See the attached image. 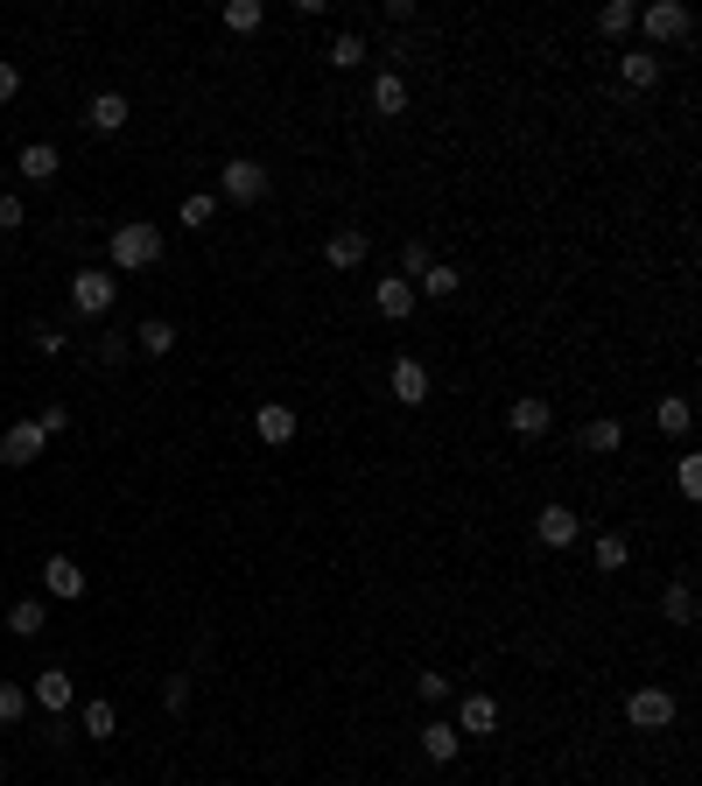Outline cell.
<instances>
[{
  "label": "cell",
  "instance_id": "cell-1",
  "mask_svg": "<svg viewBox=\"0 0 702 786\" xmlns=\"http://www.w3.org/2000/svg\"><path fill=\"white\" fill-rule=\"evenodd\" d=\"M162 260V232L155 226H113V267L119 274H141Z\"/></svg>",
  "mask_w": 702,
  "mask_h": 786
},
{
  "label": "cell",
  "instance_id": "cell-2",
  "mask_svg": "<svg viewBox=\"0 0 702 786\" xmlns=\"http://www.w3.org/2000/svg\"><path fill=\"white\" fill-rule=\"evenodd\" d=\"M113 302H119L113 274H99V267H78V274H71V309H78V317H113Z\"/></svg>",
  "mask_w": 702,
  "mask_h": 786
},
{
  "label": "cell",
  "instance_id": "cell-3",
  "mask_svg": "<svg viewBox=\"0 0 702 786\" xmlns=\"http://www.w3.org/2000/svg\"><path fill=\"white\" fill-rule=\"evenodd\" d=\"M633 28H647V42L661 50V42H681V36H689L695 14L681 8V0H653V8H639V22H633Z\"/></svg>",
  "mask_w": 702,
  "mask_h": 786
},
{
  "label": "cell",
  "instance_id": "cell-4",
  "mask_svg": "<svg viewBox=\"0 0 702 786\" xmlns=\"http://www.w3.org/2000/svg\"><path fill=\"white\" fill-rule=\"evenodd\" d=\"M675 695L667 688H633L625 695V723H633V731H667V723H675Z\"/></svg>",
  "mask_w": 702,
  "mask_h": 786
},
{
  "label": "cell",
  "instance_id": "cell-5",
  "mask_svg": "<svg viewBox=\"0 0 702 786\" xmlns=\"http://www.w3.org/2000/svg\"><path fill=\"white\" fill-rule=\"evenodd\" d=\"M218 183H226L232 204H260V197H267V169H260L253 155H232L226 169H218Z\"/></svg>",
  "mask_w": 702,
  "mask_h": 786
},
{
  "label": "cell",
  "instance_id": "cell-6",
  "mask_svg": "<svg viewBox=\"0 0 702 786\" xmlns=\"http://www.w3.org/2000/svg\"><path fill=\"white\" fill-rule=\"evenodd\" d=\"M386 394L400 400V408H422L429 394H436V379H429L422 359H394V373H386Z\"/></svg>",
  "mask_w": 702,
  "mask_h": 786
},
{
  "label": "cell",
  "instance_id": "cell-7",
  "mask_svg": "<svg viewBox=\"0 0 702 786\" xmlns=\"http://www.w3.org/2000/svg\"><path fill=\"white\" fill-rule=\"evenodd\" d=\"M499 731V703H492L485 688H471L464 703H457V737H492Z\"/></svg>",
  "mask_w": 702,
  "mask_h": 786
},
{
  "label": "cell",
  "instance_id": "cell-8",
  "mask_svg": "<svg viewBox=\"0 0 702 786\" xmlns=\"http://www.w3.org/2000/svg\"><path fill=\"white\" fill-rule=\"evenodd\" d=\"M42 450H50V436H42L36 422H14L8 436H0V464H14V471H22V464H36Z\"/></svg>",
  "mask_w": 702,
  "mask_h": 786
},
{
  "label": "cell",
  "instance_id": "cell-9",
  "mask_svg": "<svg viewBox=\"0 0 702 786\" xmlns=\"http://www.w3.org/2000/svg\"><path fill=\"white\" fill-rule=\"evenodd\" d=\"M534 533H541V547H570L584 533V520H576V506H541L534 513Z\"/></svg>",
  "mask_w": 702,
  "mask_h": 786
},
{
  "label": "cell",
  "instance_id": "cell-10",
  "mask_svg": "<svg viewBox=\"0 0 702 786\" xmlns=\"http://www.w3.org/2000/svg\"><path fill=\"white\" fill-rule=\"evenodd\" d=\"M506 422H513V436H527V442H534V436H548V428H556V408H548L541 394H520Z\"/></svg>",
  "mask_w": 702,
  "mask_h": 786
},
{
  "label": "cell",
  "instance_id": "cell-11",
  "mask_svg": "<svg viewBox=\"0 0 702 786\" xmlns=\"http://www.w3.org/2000/svg\"><path fill=\"white\" fill-rule=\"evenodd\" d=\"M253 436H260L267 450L295 442V408H281V400H260V414H253Z\"/></svg>",
  "mask_w": 702,
  "mask_h": 786
},
{
  "label": "cell",
  "instance_id": "cell-12",
  "mask_svg": "<svg viewBox=\"0 0 702 786\" xmlns=\"http://www.w3.org/2000/svg\"><path fill=\"white\" fill-rule=\"evenodd\" d=\"M366 232H358V226H337L331 232V240H323V267H337V274H345V267H358V260H366Z\"/></svg>",
  "mask_w": 702,
  "mask_h": 786
},
{
  "label": "cell",
  "instance_id": "cell-13",
  "mask_svg": "<svg viewBox=\"0 0 702 786\" xmlns=\"http://www.w3.org/2000/svg\"><path fill=\"white\" fill-rule=\"evenodd\" d=\"M28 703H42L50 717H64V709H78V688H71L64 667H50V674H36V695H28Z\"/></svg>",
  "mask_w": 702,
  "mask_h": 786
},
{
  "label": "cell",
  "instance_id": "cell-14",
  "mask_svg": "<svg viewBox=\"0 0 702 786\" xmlns=\"http://www.w3.org/2000/svg\"><path fill=\"white\" fill-rule=\"evenodd\" d=\"M127 120H133L127 92H99L92 106H85V127H92V133H119V127H127Z\"/></svg>",
  "mask_w": 702,
  "mask_h": 786
},
{
  "label": "cell",
  "instance_id": "cell-15",
  "mask_svg": "<svg viewBox=\"0 0 702 786\" xmlns=\"http://www.w3.org/2000/svg\"><path fill=\"white\" fill-rule=\"evenodd\" d=\"M42 590H50V597H85V569H78V562H71V555H50V562H42Z\"/></svg>",
  "mask_w": 702,
  "mask_h": 786
},
{
  "label": "cell",
  "instance_id": "cell-16",
  "mask_svg": "<svg viewBox=\"0 0 702 786\" xmlns=\"http://www.w3.org/2000/svg\"><path fill=\"white\" fill-rule=\"evenodd\" d=\"M372 113H380V120H400V113H408V78H400V70H380V78H372Z\"/></svg>",
  "mask_w": 702,
  "mask_h": 786
},
{
  "label": "cell",
  "instance_id": "cell-17",
  "mask_svg": "<svg viewBox=\"0 0 702 786\" xmlns=\"http://www.w3.org/2000/svg\"><path fill=\"white\" fill-rule=\"evenodd\" d=\"M372 302H380L386 323H408L414 317V281H380V288H372Z\"/></svg>",
  "mask_w": 702,
  "mask_h": 786
},
{
  "label": "cell",
  "instance_id": "cell-18",
  "mask_svg": "<svg viewBox=\"0 0 702 786\" xmlns=\"http://www.w3.org/2000/svg\"><path fill=\"white\" fill-rule=\"evenodd\" d=\"M618 78L633 85V92H647V85H661V50H633V56H618Z\"/></svg>",
  "mask_w": 702,
  "mask_h": 786
},
{
  "label": "cell",
  "instance_id": "cell-19",
  "mask_svg": "<svg viewBox=\"0 0 702 786\" xmlns=\"http://www.w3.org/2000/svg\"><path fill=\"white\" fill-rule=\"evenodd\" d=\"M14 169H22L28 183H50V176H56V147L50 141H28L22 155H14Z\"/></svg>",
  "mask_w": 702,
  "mask_h": 786
},
{
  "label": "cell",
  "instance_id": "cell-20",
  "mask_svg": "<svg viewBox=\"0 0 702 786\" xmlns=\"http://www.w3.org/2000/svg\"><path fill=\"white\" fill-rule=\"evenodd\" d=\"M133 345H141L148 359H169V351H176V323L169 317H148L141 331H133Z\"/></svg>",
  "mask_w": 702,
  "mask_h": 786
},
{
  "label": "cell",
  "instance_id": "cell-21",
  "mask_svg": "<svg viewBox=\"0 0 702 786\" xmlns=\"http://www.w3.org/2000/svg\"><path fill=\"white\" fill-rule=\"evenodd\" d=\"M689 422H695V408L681 394H661V408H653V428L661 436H689Z\"/></svg>",
  "mask_w": 702,
  "mask_h": 786
},
{
  "label": "cell",
  "instance_id": "cell-22",
  "mask_svg": "<svg viewBox=\"0 0 702 786\" xmlns=\"http://www.w3.org/2000/svg\"><path fill=\"white\" fill-rule=\"evenodd\" d=\"M78 731H85V737H99V745H106V737L119 731V717H113V703H106V695H92V703L78 709Z\"/></svg>",
  "mask_w": 702,
  "mask_h": 786
},
{
  "label": "cell",
  "instance_id": "cell-23",
  "mask_svg": "<svg viewBox=\"0 0 702 786\" xmlns=\"http://www.w3.org/2000/svg\"><path fill=\"white\" fill-rule=\"evenodd\" d=\"M422 751H429L436 765H450L457 751H464V737H457V723H429V731H422Z\"/></svg>",
  "mask_w": 702,
  "mask_h": 786
},
{
  "label": "cell",
  "instance_id": "cell-24",
  "mask_svg": "<svg viewBox=\"0 0 702 786\" xmlns=\"http://www.w3.org/2000/svg\"><path fill=\"white\" fill-rule=\"evenodd\" d=\"M50 626V618H42V604L36 597H22V604H8V632L14 640H36V632Z\"/></svg>",
  "mask_w": 702,
  "mask_h": 786
},
{
  "label": "cell",
  "instance_id": "cell-25",
  "mask_svg": "<svg viewBox=\"0 0 702 786\" xmlns=\"http://www.w3.org/2000/svg\"><path fill=\"white\" fill-rule=\"evenodd\" d=\"M457 288H464V274H457L450 260H436L422 281H414V295H436V302H443V295H457Z\"/></svg>",
  "mask_w": 702,
  "mask_h": 786
},
{
  "label": "cell",
  "instance_id": "cell-26",
  "mask_svg": "<svg viewBox=\"0 0 702 786\" xmlns=\"http://www.w3.org/2000/svg\"><path fill=\"white\" fill-rule=\"evenodd\" d=\"M661 618H667V626H695V590H689V583H667Z\"/></svg>",
  "mask_w": 702,
  "mask_h": 786
},
{
  "label": "cell",
  "instance_id": "cell-27",
  "mask_svg": "<svg viewBox=\"0 0 702 786\" xmlns=\"http://www.w3.org/2000/svg\"><path fill=\"white\" fill-rule=\"evenodd\" d=\"M625 562H633V541H625V533H597V569L618 576Z\"/></svg>",
  "mask_w": 702,
  "mask_h": 786
},
{
  "label": "cell",
  "instance_id": "cell-28",
  "mask_svg": "<svg viewBox=\"0 0 702 786\" xmlns=\"http://www.w3.org/2000/svg\"><path fill=\"white\" fill-rule=\"evenodd\" d=\"M260 22H267L260 0H226V28H232V36H253Z\"/></svg>",
  "mask_w": 702,
  "mask_h": 786
},
{
  "label": "cell",
  "instance_id": "cell-29",
  "mask_svg": "<svg viewBox=\"0 0 702 786\" xmlns=\"http://www.w3.org/2000/svg\"><path fill=\"white\" fill-rule=\"evenodd\" d=\"M618 442H625V422H611V414H604V422H590V428H584V450H597V456H611Z\"/></svg>",
  "mask_w": 702,
  "mask_h": 786
},
{
  "label": "cell",
  "instance_id": "cell-30",
  "mask_svg": "<svg viewBox=\"0 0 702 786\" xmlns=\"http://www.w3.org/2000/svg\"><path fill=\"white\" fill-rule=\"evenodd\" d=\"M633 22H639V8H633V0H604V14H597V36H625Z\"/></svg>",
  "mask_w": 702,
  "mask_h": 786
},
{
  "label": "cell",
  "instance_id": "cell-31",
  "mask_svg": "<svg viewBox=\"0 0 702 786\" xmlns=\"http://www.w3.org/2000/svg\"><path fill=\"white\" fill-rule=\"evenodd\" d=\"M429 267H436V254H429L422 240H408V246H400V281H422Z\"/></svg>",
  "mask_w": 702,
  "mask_h": 786
},
{
  "label": "cell",
  "instance_id": "cell-32",
  "mask_svg": "<svg viewBox=\"0 0 702 786\" xmlns=\"http://www.w3.org/2000/svg\"><path fill=\"white\" fill-rule=\"evenodd\" d=\"M366 64V36H337L331 42V70H358Z\"/></svg>",
  "mask_w": 702,
  "mask_h": 786
},
{
  "label": "cell",
  "instance_id": "cell-33",
  "mask_svg": "<svg viewBox=\"0 0 702 786\" xmlns=\"http://www.w3.org/2000/svg\"><path fill=\"white\" fill-rule=\"evenodd\" d=\"M28 717V688L22 681H0V723H22Z\"/></svg>",
  "mask_w": 702,
  "mask_h": 786
},
{
  "label": "cell",
  "instance_id": "cell-34",
  "mask_svg": "<svg viewBox=\"0 0 702 786\" xmlns=\"http://www.w3.org/2000/svg\"><path fill=\"white\" fill-rule=\"evenodd\" d=\"M212 218H218V204L204 197V190H197V197H183V226H197V232H204V226H212Z\"/></svg>",
  "mask_w": 702,
  "mask_h": 786
},
{
  "label": "cell",
  "instance_id": "cell-35",
  "mask_svg": "<svg viewBox=\"0 0 702 786\" xmlns=\"http://www.w3.org/2000/svg\"><path fill=\"white\" fill-rule=\"evenodd\" d=\"M28 345H36L42 359H56V351H64V331H56V323H36V331H28Z\"/></svg>",
  "mask_w": 702,
  "mask_h": 786
},
{
  "label": "cell",
  "instance_id": "cell-36",
  "mask_svg": "<svg viewBox=\"0 0 702 786\" xmlns=\"http://www.w3.org/2000/svg\"><path fill=\"white\" fill-rule=\"evenodd\" d=\"M36 428H42V436H64V428H71V408H56V400H50V408L36 414Z\"/></svg>",
  "mask_w": 702,
  "mask_h": 786
},
{
  "label": "cell",
  "instance_id": "cell-37",
  "mask_svg": "<svg viewBox=\"0 0 702 786\" xmlns=\"http://www.w3.org/2000/svg\"><path fill=\"white\" fill-rule=\"evenodd\" d=\"M414 688H422V703H450V674H422Z\"/></svg>",
  "mask_w": 702,
  "mask_h": 786
},
{
  "label": "cell",
  "instance_id": "cell-38",
  "mask_svg": "<svg viewBox=\"0 0 702 786\" xmlns=\"http://www.w3.org/2000/svg\"><path fill=\"white\" fill-rule=\"evenodd\" d=\"M28 226V211H22V197H0V232H22Z\"/></svg>",
  "mask_w": 702,
  "mask_h": 786
},
{
  "label": "cell",
  "instance_id": "cell-39",
  "mask_svg": "<svg viewBox=\"0 0 702 786\" xmlns=\"http://www.w3.org/2000/svg\"><path fill=\"white\" fill-rule=\"evenodd\" d=\"M681 499H702V464L695 456H681Z\"/></svg>",
  "mask_w": 702,
  "mask_h": 786
},
{
  "label": "cell",
  "instance_id": "cell-40",
  "mask_svg": "<svg viewBox=\"0 0 702 786\" xmlns=\"http://www.w3.org/2000/svg\"><path fill=\"white\" fill-rule=\"evenodd\" d=\"M14 92H22V64H8V56H0V106H8Z\"/></svg>",
  "mask_w": 702,
  "mask_h": 786
},
{
  "label": "cell",
  "instance_id": "cell-41",
  "mask_svg": "<svg viewBox=\"0 0 702 786\" xmlns=\"http://www.w3.org/2000/svg\"><path fill=\"white\" fill-rule=\"evenodd\" d=\"M162 703H169V709H183V703H190V681H183V674H169V688H162Z\"/></svg>",
  "mask_w": 702,
  "mask_h": 786
}]
</instances>
